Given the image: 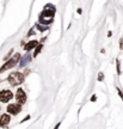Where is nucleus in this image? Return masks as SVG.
<instances>
[{
	"label": "nucleus",
	"mask_w": 123,
	"mask_h": 129,
	"mask_svg": "<svg viewBox=\"0 0 123 129\" xmlns=\"http://www.w3.org/2000/svg\"><path fill=\"white\" fill-rule=\"evenodd\" d=\"M25 77L23 75V73H19V72H16V73H12L9 75L7 78V81L11 84V86H18L24 81Z\"/></svg>",
	"instance_id": "obj_1"
},
{
	"label": "nucleus",
	"mask_w": 123,
	"mask_h": 129,
	"mask_svg": "<svg viewBox=\"0 0 123 129\" xmlns=\"http://www.w3.org/2000/svg\"><path fill=\"white\" fill-rule=\"evenodd\" d=\"M55 6H53L51 4H48L44 7V10L42 11V13L40 14V18L42 19H47V18H49V19H54V16H55Z\"/></svg>",
	"instance_id": "obj_2"
},
{
	"label": "nucleus",
	"mask_w": 123,
	"mask_h": 129,
	"mask_svg": "<svg viewBox=\"0 0 123 129\" xmlns=\"http://www.w3.org/2000/svg\"><path fill=\"white\" fill-rule=\"evenodd\" d=\"M20 57H22V56H20V54H19V53H17L16 55H13V57H12V59H9V60H7V62H6V63H5L1 68H0V73H4L5 71H7V69L14 67V64H16L19 60H20Z\"/></svg>",
	"instance_id": "obj_3"
},
{
	"label": "nucleus",
	"mask_w": 123,
	"mask_h": 129,
	"mask_svg": "<svg viewBox=\"0 0 123 129\" xmlns=\"http://www.w3.org/2000/svg\"><path fill=\"white\" fill-rule=\"evenodd\" d=\"M16 101H17V104L22 106L23 104H25V102H26V94L24 92L23 88H18L17 90V92H16Z\"/></svg>",
	"instance_id": "obj_4"
},
{
	"label": "nucleus",
	"mask_w": 123,
	"mask_h": 129,
	"mask_svg": "<svg viewBox=\"0 0 123 129\" xmlns=\"http://www.w3.org/2000/svg\"><path fill=\"white\" fill-rule=\"evenodd\" d=\"M13 98V93L11 92L10 90H3L0 91V102L1 103H7Z\"/></svg>",
	"instance_id": "obj_5"
},
{
	"label": "nucleus",
	"mask_w": 123,
	"mask_h": 129,
	"mask_svg": "<svg viewBox=\"0 0 123 129\" xmlns=\"http://www.w3.org/2000/svg\"><path fill=\"white\" fill-rule=\"evenodd\" d=\"M22 111V106L19 105V104H16V103H13V104H9L7 105V114H11V115H18L19 112Z\"/></svg>",
	"instance_id": "obj_6"
},
{
	"label": "nucleus",
	"mask_w": 123,
	"mask_h": 129,
	"mask_svg": "<svg viewBox=\"0 0 123 129\" xmlns=\"http://www.w3.org/2000/svg\"><path fill=\"white\" fill-rule=\"evenodd\" d=\"M10 120H11V117H10L9 114H4V115H1L0 116V127L5 128V127L10 123Z\"/></svg>",
	"instance_id": "obj_7"
},
{
	"label": "nucleus",
	"mask_w": 123,
	"mask_h": 129,
	"mask_svg": "<svg viewBox=\"0 0 123 129\" xmlns=\"http://www.w3.org/2000/svg\"><path fill=\"white\" fill-rule=\"evenodd\" d=\"M37 44H38V42L36 41V40H32V41H29L25 44V47H24V49L26 51H30V50H32V49H35L37 47Z\"/></svg>",
	"instance_id": "obj_8"
},
{
	"label": "nucleus",
	"mask_w": 123,
	"mask_h": 129,
	"mask_svg": "<svg viewBox=\"0 0 123 129\" xmlns=\"http://www.w3.org/2000/svg\"><path fill=\"white\" fill-rule=\"evenodd\" d=\"M31 59H32V56L29 55V54L25 55V56H23V57H22V61H20V63H19V66H20V67H25V66L31 61Z\"/></svg>",
	"instance_id": "obj_9"
},
{
	"label": "nucleus",
	"mask_w": 123,
	"mask_h": 129,
	"mask_svg": "<svg viewBox=\"0 0 123 129\" xmlns=\"http://www.w3.org/2000/svg\"><path fill=\"white\" fill-rule=\"evenodd\" d=\"M42 48H43V44L42 43H40V44H37V47L35 48V50H34V54H32V57H36L40 53H41L42 50Z\"/></svg>",
	"instance_id": "obj_10"
},
{
	"label": "nucleus",
	"mask_w": 123,
	"mask_h": 129,
	"mask_svg": "<svg viewBox=\"0 0 123 129\" xmlns=\"http://www.w3.org/2000/svg\"><path fill=\"white\" fill-rule=\"evenodd\" d=\"M34 28H37V30H38V31H46V30H48V28H47V26H43V25H41V24H36Z\"/></svg>",
	"instance_id": "obj_11"
},
{
	"label": "nucleus",
	"mask_w": 123,
	"mask_h": 129,
	"mask_svg": "<svg viewBox=\"0 0 123 129\" xmlns=\"http://www.w3.org/2000/svg\"><path fill=\"white\" fill-rule=\"evenodd\" d=\"M12 53H13V49H11V50H10L9 53H7V54H6V55H5L4 60H5V61H6V60H9V59H10V56L12 55Z\"/></svg>",
	"instance_id": "obj_12"
},
{
	"label": "nucleus",
	"mask_w": 123,
	"mask_h": 129,
	"mask_svg": "<svg viewBox=\"0 0 123 129\" xmlns=\"http://www.w3.org/2000/svg\"><path fill=\"white\" fill-rule=\"evenodd\" d=\"M116 69H117V74H121V68H119V60H116Z\"/></svg>",
	"instance_id": "obj_13"
},
{
	"label": "nucleus",
	"mask_w": 123,
	"mask_h": 129,
	"mask_svg": "<svg viewBox=\"0 0 123 129\" xmlns=\"http://www.w3.org/2000/svg\"><path fill=\"white\" fill-rule=\"evenodd\" d=\"M103 80H104V73L100 72V73L98 74V81H103Z\"/></svg>",
	"instance_id": "obj_14"
},
{
	"label": "nucleus",
	"mask_w": 123,
	"mask_h": 129,
	"mask_svg": "<svg viewBox=\"0 0 123 129\" xmlns=\"http://www.w3.org/2000/svg\"><path fill=\"white\" fill-rule=\"evenodd\" d=\"M117 91H118V94H119V97H121V98H122V99H123V92H122V91H121V90H119V88H117Z\"/></svg>",
	"instance_id": "obj_15"
},
{
	"label": "nucleus",
	"mask_w": 123,
	"mask_h": 129,
	"mask_svg": "<svg viewBox=\"0 0 123 129\" xmlns=\"http://www.w3.org/2000/svg\"><path fill=\"white\" fill-rule=\"evenodd\" d=\"M32 34H34V28H32L31 30H30V31H29V34H27V37H29V36H31Z\"/></svg>",
	"instance_id": "obj_16"
},
{
	"label": "nucleus",
	"mask_w": 123,
	"mask_h": 129,
	"mask_svg": "<svg viewBox=\"0 0 123 129\" xmlns=\"http://www.w3.org/2000/svg\"><path fill=\"white\" fill-rule=\"evenodd\" d=\"M29 118H30V116H26L25 118H23V120H22V123H23V122H25L26 120H29Z\"/></svg>",
	"instance_id": "obj_17"
},
{
	"label": "nucleus",
	"mask_w": 123,
	"mask_h": 129,
	"mask_svg": "<svg viewBox=\"0 0 123 129\" xmlns=\"http://www.w3.org/2000/svg\"><path fill=\"white\" fill-rule=\"evenodd\" d=\"M77 13H78V14H81V13H82L81 9H78V10H77Z\"/></svg>",
	"instance_id": "obj_18"
},
{
	"label": "nucleus",
	"mask_w": 123,
	"mask_h": 129,
	"mask_svg": "<svg viewBox=\"0 0 123 129\" xmlns=\"http://www.w3.org/2000/svg\"><path fill=\"white\" fill-rule=\"evenodd\" d=\"M60 124H61V122H59V123H56V125H55V128H54V129H59Z\"/></svg>",
	"instance_id": "obj_19"
},
{
	"label": "nucleus",
	"mask_w": 123,
	"mask_h": 129,
	"mask_svg": "<svg viewBox=\"0 0 123 129\" xmlns=\"http://www.w3.org/2000/svg\"><path fill=\"white\" fill-rule=\"evenodd\" d=\"M119 46H121V49H123V40L119 41Z\"/></svg>",
	"instance_id": "obj_20"
},
{
	"label": "nucleus",
	"mask_w": 123,
	"mask_h": 129,
	"mask_svg": "<svg viewBox=\"0 0 123 129\" xmlns=\"http://www.w3.org/2000/svg\"><path fill=\"white\" fill-rule=\"evenodd\" d=\"M96 99H97V97H96V96L91 97V101H92V102H96Z\"/></svg>",
	"instance_id": "obj_21"
},
{
	"label": "nucleus",
	"mask_w": 123,
	"mask_h": 129,
	"mask_svg": "<svg viewBox=\"0 0 123 129\" xmlns=\"http://www.w3.org/2000/svg\"><path fill=\"white\" fill-rule=\"evenodd\" d=\"M111 36H112V32L109 31V32H108V37H111Z\"/></svg>",
	"instance_id": "obj_22"
},
{
	"label": "nucleus",
	"mask_w": 123,
	"mask_h": 129,
	"mask_svg": "<svg viewBox=\"0 0 123 129\" xmlns=\"http://www.w3.org/2000/svg\"><path fill=\"white\" fill-rule=\"evenodd\" d=\"M0 109H1V108H0Z\"/></svg>",
	"instance_id": "obj_23"
}]
</instances>
